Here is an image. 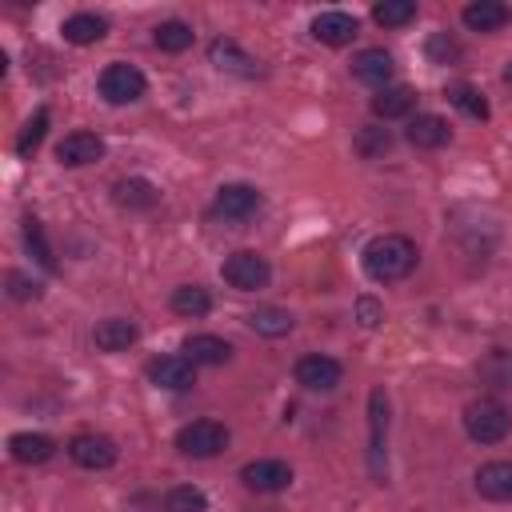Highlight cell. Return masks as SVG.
<instances>
[{"label": "cell", "mask_w": 512, "mask_h": 512, "mask_svg": "<svg viewBox=\"0 0 512 512\" xmlns=\"http://www.w3.org/2000/svg\"><path fill=\"white\" fill-rule=\"evenodd\" d=\"M360 264L364 272L376 280V284H392V280H404L412 268H416V244L400 232H384V236H372L360 252Z\"/></svg>", "instance_id": "obj_1"}, {"label": "cell", "mask_w": 512, "mask_h": 512, "mask_svg": "<svg viewBox=\"0 0 512 512\" xmlns=\"http://www.w3.org/2000/svg\"><path fill=\"white\" fill-rule=\"evenodd\" d=\"M508 428H512V416L496 396H480L464 408V432L476 444H496V440L508 436Z\"/></svg>", "instance_id": "obj_2"}, {"label": "cell", "mask_w": 512, "mask_h": 512, "mask_svg": "<svg viewBox=\"0 0 512 512\" xmlns=\"http://www.w3.org/2000/svg\"><path fill=\"white\" fill-rule=\"evenodd\" d=\"M368 468L376 476V484H384L388 476V396L384 388H372L368 396Z\"/></svg>", "instance_id": "obj_3"}, {"label": "cell", "mask_w": 512, "mask_h": 512, "mask_svg": "<svg viewBox=\"0 0 512 512\" xmlns=\"http://www.w3.org/2000/svg\"><path fill=\"white\" fill-rule=\"evenodd\" d=\"M220 276H224L236 292H260V288H268V280H272V264H268L260 252H252V248H240V252H232V256L220 264Z\"/></svg>", "instance_id": "obj_4"}, {"label": "cell", "mask_w": 512, "mask_h": 512, "mask_svg": "<svg viewBox=\"0 0 512 512\" xmlns=\"http://www.w3.org/2000/svg\"><path fill=\"white\" fill-rule=\"evenodd\" d=\"M176 448L184 456H192V460H208V456L228 448V428L216 424V420H192V424H184L176 432Z\"/></svg>", "instance_id": "obj_5"}, {"label": "cell", "mask_w": 512, "mask_h": 512, "mask_svg": "<svg viewBox=\"0 0 512 512\" xmlns=\"http://www.w3.org/2000/svg\"><path fill=\"white\" fill-rule=\"evenodd\" d=\"M144 88H148V80H144V72L136 64L116 60V64H108L100 72V96L108 104H136L144 96Z\"/></svg>", "instance_id": "obj_6"}, {"label": "cell", "mask_w": 512, "mask_h": 512, "mask_svg": "<svg viewBox=\"0 0 512 512\" xmlns=\"http://www.w3.org/2000/svg\"><path fill=\"white\" fill-rule=\"evenodd\" d=\"M344 380V368L340 360L324 356V352H308L296 360V384L308 388V392H336Z\"/></svg>", "instance_id": "obj_7"}, {"label": "cell", "mask_w": 512, "mask_h": 512, "mask_svg": "<svg viewBox=\"0 0 512 512\" xmlns=\"http://www.w3.org/2000/svg\"><path fill=\"white\" fill-rule=\"evenodd\" d=\"M68 456H72L80 468L100 472V468H112V464H116L120 448H116V440H108V436H100V432H76V436L68 440Z\"/></svg>", "instance_id": "obj_8"}, {"label": "cell", "mask_w": 512, "mask_h": 512, "mask_svg": "<svg viewBox=\"0 0 512 512\" xmlns=\"http://www.w3.org/2000/svg\"><path fill=\"white\" fill-rule=\"evenodd\" d=\"M240 480L252 492H284L292 484V468L284 460H276V456H260V460H248L240 468Z\"/></svg>", "instance_id": "obj_9"}, {"label": "cell", "mask_w": 512, "mask_h": 512, "mask_svg": "<svg viewBox=\"0 0 512 512\" xmlns=\"http://www.w3.org/2000/svg\"><path fill=\"white\" fill-rule=\"evenodd\" d=\"M148 380H152L156 388H164V392H184V388L196 384V364H192L184 352H176V356H156V360L148 364Z\"/></svg>", "instance_id": "obj_10"}, {"label": "cell", "mask_w": 512, "mask_h": 512, "mask_svg": "<svg viewBox=\"0 0 512 512\" xmlns=\"http://www.w3.org/2000/svg\"><path fill=\"white\" fill-rule=\"evenodd\" d=\"M256 208H260V192L252 184H240V180L236 184H224L216 192V200H212V212L224 216V220H248Z\"/></svg>", "instance_id": "obj_11"}, {"label": "cell", "mask_w": 512, "mask_h": 512, "mask_svg": "<svg viewBox=\"0 0 512 512\" xmlns=\"http://www.w3.org/2000/svg\"><path fill=\"white\" fill-rule=\"evenodd\" d=\"M208 60H212L220 72H232V76H244V80L260 76V60H256V56H248L236 40H224V36L208 44Z\"/></svg>", "instance_id": "obj_12"}, {"label": "cell", "mask_w": 512, "mask_h": 512, "mask_svg": "<svg viewBox=\"0 0 512 512\" xmlns=\"http://www.w3.org/2000/svg\"><path fill=\"white\" fill-rule=\"evenodd\" d=\"M104 156V140L96 132H68L60 144H56V160L68 164V168H84V164H96Z\"/></svg>", "instance_id": "obj_13"}, {"label": "cell", "mask_w": 512, "mask_h": 512, "mask_svg": "<svg viewBox=\"0 0 512 512\" xmlns=\"http://www.w3.org/2000/svg\"><path fill=\"white\" fill-rule=\"evenodd\" d=\"M356 32H360L356 16H352V12H340V8H332V12H320V16L312 20V36H316L320 44H332V48H340V44H352V40H356Z\"/></svg>", "instance_id": "obj_14"}, {"label": "cell", "mask_w": 512, "mask_h": 512, "mask_svg": "<svg viewBox=\"0 0 512 512\" xmlns=\"http://www.w3.org/2000/svg\"><path fill=\"white\" fill-rule=\"evenodd\" d=\"M476 492L484 500L508 504L512 500V460H488L476 468Z\"/></svg>", "instance_id": "obj_15"}, {"label": "cell", "mask_w": 512, "mask_h": 512, "mask_svg": "<svg viewBox=\"0 0 512 512\" xmlns=\"http://www.w3.org/2000/svg\"><path fill=\"white\" fill-rule=\"evenodd\" d=\"M352 76H356L360 84H372L376 92L388 88V80H392V52H384V48H364V52H356V56H352Z\"/></svg>", "instance_id": "obj_16"}, {"label": "cell", "mask_w": 512, "mask_h": 512, "mask_svg": "<svg viewBox=\"0 0 512 512\" xmlns=\"http://www.w3.org/2000/svg\"><path fill=\"white\" fill-rule=\"evenodd\" d=\"M404 136H408V144H412V148H444V144L452 140V128H448V120H444V116L420 112V116H412V120H408Z\"/></svg>", "instance_id": "obj_17"}, {"label": "cell", "mask_w": 512, "mask_h": 512, "mask_svg": "<svg viewBox=\"0 0 512 512\" xmlns=\"http://www.w3.org/2000/svg\"><path fill=\"white\" fill-rule=\"evenodd\" d=\"M180 352H184L192 364H228L232 344H228L224 336H212V332H192V336H184Z\"/></svg>", "instance_id": "obj_18"}, {"label": "cell", "mask_w": 512, "mask_h": 512, "mask_svg": "<svg viewBox=\"0 0 512 512\" xmlns=\"http://www.w3.org/2000/svg\"><path fill=\"white\" fill-rule=\"evenodd\" d=\"M92 340H96L100 352H124L128 344H136V324L128 316H104L92 328Z\"/></svg>", "instance_id": "obj_19"}, {"label": "cell", "mask_w": 512, "mask_h": 512, "mask_svg": "<svg viewBox=\"0 0 512 512\" xmlns=\"http://www.w3.org/2000/svg\"><path fill=\"white\" fill-rule=\"evenodd\" d=\"M412 108H416V92L408 84H388L372 96V116H380V120H400Z\"/></svg>", "instance_id": "obj_20"}, {"label": "cell", "mask_w": 512, "mask_h": 512, "mask_svg": "<svg viewBox=\"0 0 512 512\" xmlns=\"http://www.w3.org/2000/svg\"><path fill=\"white\" fill-rule=\"evenodd\" d=\"M8 452L20 464H44V460H52L56 440L44 432H16V436H8Z\"/></svg>", "instance_id": "obj_21"}, {"label": "cell", "mask_w": 512, "mask_h": 512, "mask_svg": "<svg viewBox=\"0 0 512 512\" xmlns=\"http://www.w3.org/2000/svg\"><path fill=\"white\" fill-rule=\"evenodd\" d=\"M464 24L472 28V32H496V28H504L508 24V4H500V0H472V4H464Z\"/></svg>", "instance_id": "obj_22"}, {"label": "cell", "mask_w": 512, "mask_h": 512, "mask_svg": "<svg viewBox=\"0 0 512 512\" xmlns=\"http://www.w3.org/2000/svg\"><path fill=\"white\" fill-rule=\"evenodd\" d=\"M156 200H160V192H156V184H152V180H144V176L116 180V204H120V208L148 212V208H156Z\"/></svg>", "instance_id": "obj_23"}, {"label": "cell", "mask_w": 512, "mask_h": 512, "mask_svg": "<svg viewBox=\"0 0 512 512\" xmlns=\"http://www.w3.org/2000/svg\"><path fill=\"white\" fill-rule=\"evenodd\" d=\"M60 32H64L68 44H96V40H104L108 20L96 16V12H72V16L60 24Z\"/></svg>", "instance_id": "obj_24"}, {"label": "cell", "mask_w": 512, "mask_h": 512, "mask_svg": "<svg viewBox=\"0 0 512 512\" xmlns=\"http://www.w3.org/2000/svg\"><path fill=\"white\" fill-rule=\"evenodd\" d=\"M172 312H176V316H188V320L208 316V312H212L208 288H200V284H180V288L172 292Z\"/></svg>", "instance_id": "obj_25"}, {"label": "cell", "mask_w": 512, "mask_h": 512, "mask_svg": "<svg viewBox=\"0 0 512 512\" xmlns=\"http://www.w3.org/2000/svg\"><path fill=\"white\" fill-rule=\"evenodd\" d=\"M152 40H156V48H160V52H184V48H192L196 32H192L184 20H164V24H156Z\"/></svg>", "instance_id": "obj_26"}, {"label": "cell", "mask_w": 512, "mask_h": 512, "mask_svg": "<svg viewBox=\"0 0 512 512\" xmlns=\"http://www.w3.org/2000/svg\"><path fill=\"white\" fill-rule=\"evenodd\" d=\"M248 328L252 332H260V336H284V332H292V312H284V308H256V312H248Z\"/></svg>", "instance_id": "obj_27"}, {"label": "cell", "mask_w": 512, "mask_h": 512, "mask_svg": "<svg viewBox=\"0 0 512 512\" xmlns=\"http://www.w3.org/2000/svg\"><path fill=\"white\" fill-rule=\"evenodd\" d=\"M444 96H448L464 116H472V120H488V100H484L472 84H448Z\"/></svg>", "instance_id": "obj_28"}, {"label": "cell", "mask_w": 512, "mask_h": 512, "mask_svg": "<svg viewBox=\"0 0 512 512\" xmlns=\"http://www.w3.org/2000/svg\"><path fill=\"white\" fill-rule=\"evenodd\" d=\"M204 508H208V496L196 484H176L164 496V512H204Z\"/></svg>", "instance_id": "obj_29"}, {"label": "cell", "mask_w": 512, "mask_h": 512, "mask_svg": "<svg viewBox=\"0 0 512 512\" xmlns=\"http://www.w3.org/2000/svg\"><path fill=\"white\" fill-rule=\"evenodd\" d=\"M372 20L384 24V28H400V24L416 20V4H412V0H380V4L372 8Z\"/></svg>", "instance_id": "obj_30"}, {"label": "cell", "mask_w": 512, "mask_h": 512, "mask_svg": "<svg viewBox=\"0 0 512 512\" xmlns=\"http://www.w3.org/2000/svg\"><path fill=\"white\" fill-rule=\"evenodd\" d=\"M24 244H28V252L40 260V268H48V272H56V256H52V244L44 240V228H40V220H24Z\"/></svg>", "instance_id": "obj_31"}, {"label": "cell", "mask_w": 512, "mask_h": 512, "mask_svg": "<svg viewBox=\"0 0 512 512\" xmlns=\"http://www.w3.org/2000/svg\"><path fill=\"white\" fill-rule=\"evenodd\" d=\"M388 148H392V132H388V128H376V124L360 128V136H356V152H360L364 160H376V156H384Z\"/></svg>", "instance_id": "obj_32"}, {"label": "cell", "mask_w": 512, "mask_h": 512, "mask_svg": "<svg viewBox=\"0 0 512 512\" xmlns=\"http://www.w3.org/2000/svg\"><path fill=\"white\" fill-rule=\"evenodd\" d=\"M48 120H52L48 108H40V112L24 124V132L16 136V152H20V156H32V152L40 148V140H44V132H48Z\"/></svg>", "instance_id": "obj_33"}, {"label": "cell", "mask_w": 512, "mask_h": 512, "mask_svg": "<svg viewBox=\"0 0 512 512\" xmlns=\"http://www.w3.org/2000/svg\"><path fill=\"white\" fill-rule=\"evenodd\" d=\"M428 56H432V64H452V60H460V48H456V40H448V32H436V36H428Z\"/></svg>", "instance_id": "obj_34"}, {"label": "cell", "mask_w": 512, "mask_h": 512, "mask_svg": "<svg viewBox=\"0 0 512 512\" xmlns=\"http://www.w3.org/2000/svg\"><path fill=\"white\" fill-rule=\"evenodd\" d=\"M8 296H12V300H36V296H40V284L12 268V272H8Z\"/></svg>", "instance_id": "obj_35"}, {"label": "cell", "mask_w": 512, "mask_h": 512, "mask_svg": "<svg viewBox=\"0 0 512 512\" xmlns=\"http://www.w3.org/2000/svg\"><path fill=\"white\" fill-rule=\"evenodd\" d=\"M356 316H360L364 328H376V324L384 320V308H380L372 296H360V300H356Z\"/></svg>", "instance_id": "obj_36"}, {"label": "cell", "mask_w": 512, "mask_h": 512, "mask_svg": "<svg viewBox=\"0 0 512 512\" xmlns=\"http://www.w3.org/2000/svg\"><path fill=\"white\" fill-rule=\"evenodd\" d=\"M504 84H508V88H512V60H508V64H504Z\"/></svg>", "instance_id": "obj_37"}]
</instances>
